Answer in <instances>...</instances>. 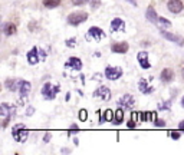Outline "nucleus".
Instances as JSON below:
<instances>
[{"mask_svg": "<svg viewBox=\"0 0 184 155\" xmlns=\"http://www.w3.org/2000/svg\"><path fill=\"white\" fill-rule=\"evenodd\" d=\"M14 114H16V108L14 106L7 105V104H2V106H0V115L3 116V124H2L3 128H6L7 125H9V122L14 118Z\"/></svg>", "mask_w": 184, "mask_h": 155, "instance_id": "f257e3e1", "label": "nucleus"}, {"mask_svg": "<svg viewBox=\"0 0 184 155\" xmlns=\"http://www.w3.org/2000/svg\"><path fill=\"white\" fill-rule=\"evenodd\" d=\"M59 85H51L49 82H46V83L42 86V95H43L45 99H48V101H52V99L56 98V95L59 94Z\"/></svg>", "mask_w": 184, "mask_h": 155, "instance_id": "f03ea898", "label": "nucleus"}, {"mask_svg": "<svg viewBox=\"0 0 184 155\" xmlns=\"http://www.w3.org/2000/svg\"><path fill=\"white\" fill-rule=\"evenodd\" d=\"M12 135H13L14 141L24 142L27 139V136H29V131H27V129H24V126L22 124H17L16 126L12 129Z\"/></svg>", "mask_w": 184, "mask_h": 155, "instance_id": "7ed1b4c3", "label": "nucleus"}, {"mask_svg": "<svg viewBox=\"0 0 184 155\" xmlns=\"http://www.w3.org/2000/svg\"><path fill=\"white\" fill-rule=\"evenodd\" d=\"M86 19H88V14H86L85 12H75V13L69 14L66 20H68V23L72 24V26H78V24L86 22Z\"/></svg>", "mask_w": 184, "mask_h": 155, "instance_id": "20e7f679", "label": "nucleus"}, {"mask_svg": "<svg viewBox=\"0 0 184 155\" xmlns=\"http://www.w3.org/2000/svg\"><path fill=\"white\" fill-rule=\"evenodd\" d=\"M85 37H86V40H92V39H94V40L99 42L102 37H105V33H104L102 29H99V27H96V26H92L88 30Z\"/></svg>", "mask_w": 184, "mask_h": 155, "instance_id": "39448f33", "label": "nucleus"}, {"mask_svg": "<svg viewBox=\"0 0 184 155\" xmlns=\"http://www.w3.org/2000/svg\"><path fill=\"white\" fill-rule=\"evenodd\" d=\"M122 76V69L121 67H114V66H106L105 67V78L109 81H116Z\"/></svg>", "mask_w": 184, "mask_h": 155, "instance_id": "423d86ee", "label": "nucleus"}, {"mask_svg": "<svg viewBox=\"0 0 184 155\" xmlns=\"http://www.w3.org/2000/svg\"><path fill=\"white\" fill-rule=\"evenodd\" d=\"M160 33L164 39H167V40L173 42V43L178 45V46H184V37L178 36V35H174V33H170V32L164 30V29H160Z\"/></svg>", "mask_w": 184, "mask_h": 155, "instance_id": "0eeeda50", "label": "nucleus"}, {"mask_svg": "<svg viewBox=\"0 0 184 155\" xmlns=\"http://www.w3.org/2000/svg\"><path fill=\"white\" fill-rule=\"evenodd\" d=\"M183 2L181 0H168L167 2V9H168V12H171V13H174V14H177V13H180L181 10H183Z\"/></svg>", "mask_w": 184, "mask_h": 155, "instance_id": "6e6552de", "label": "nucleus"}, {"mask_svg": "<svg viewBox=\"0 0 184 155\" xmlns=\"http://www.w3.org/2000/svg\"><path fill=\"white\" fill-rule=\"evenodd\" d=\"M94 96H95V98H101L104 102H106L111 99V91H109L106 86H99V88L94 92Z\"/></svg>", "mask_w": 184, "mask_h": 155, "instance_id": "1a4fd4ad", "label": "nucleus"}, {"mask_svg": "<svg viewBox=\"0 0 184 155\" xmlns=\"http://www.w3.org/2000/svg\"><path fill=\"white\" fill-rule=\"evenodd\" d=\"M27 62H29V65H38V62H39V59H41V55H39V49L36 46L35 47H32L30 51L27 52Z\"/></svg>", "mask_w": 184, "mask_h": 155, "instance_id": "9d476101", "label": "nucleus"}, {"mask_svg": "<svg viewBox=\"0 0 184 155\" xmlns=\"http://www.w3.org/2000/svg\"><path fill=\"white\" fill-rule=\"evenodd\" d=\"M111 30L112 32H125V22L119 17H115L111 22Z\"/></svg>", "mask_w": 184, "mask_h": 155, "instance_id": "9b49d317", "label": "nucleus"}, {"mask_svg": "<svg viewBox=\"0 0 184 155\" xmlns=\"http://www.w3.org/2000/svg\"><path fill=\"white\" fill-rule=\"evenodd\" d=\"M128 49H130V46H128L127 42H119V43L111 45V51H112L114 53H127Z\"/></svg>", "mask_w": 184, "mask_h": 155, "instance_id": "f8f14e48", "label": "nucleus"}, {"mask_svg": "<svg viewBox=\"0 0 184 155\" xmlns=\"http://www.w3.org/2000/svg\"><path fill=\"white\" fill-rule=\"evenodd\" d=\"M137 59H138V63L143 69H150L151 65L148 62V53L147 52H140V53L137 55Z\"/></svg>", "mask_w": 184, "mask_h": 155, "instance_id": "ddd939ff", "label": "nucleus"}, {"mask_svg": "<svg viewBox=\"0 0 184 155\" xmlns=\"http://www.w3.org/2000/svg\"><path fill=\"white\" fill-rule=\"evenodd\" d=\"M118 104L121 105V106H125V108H131V106H134V105H135V99H134L133 95L127 94V95H124L122 98L119 99Z\"/></svg>", "mask_w": 184, "mask_h": 155, "instance_id": "4468645a", "label": "nucleus"}, {"mask_svg": "<svg viewBox=\"0 0 184 155\" xmlns=\"http://www.w3.org/2000/svg\"><path fill=\"white\" fill-rule=\"evenodd\" d=\"M138 89H140L144 95H150L151 92L154 91V88L148 86V81H147L145 78H141L140 81H138Z\"/></svg>", "mask_w": 184, "mask_h": 155, "instance_id": "2eb2a0df", "label": "nucleus"}, {"mask_svg": "<svg viewBox=\"0 0 184 155\" xmlns=\"http://www.w3.org/2000/svg\"><path fill=\"white\" fill-rule=\"evenodd\" d=\"M65 67H72V69H75V71H81L82 62L78 57H69V61L65 63Z\"/></svg>", "mask_w": 184, "mask_h": 155, "instance_id": "dca6fc26", "label": "nucleus"}, {"mask_svg": "<svg viewBox=\"0 0 184 155\" xmlns=\"http://www.w3.org/2000/svg\"><path fill=\"white\" fill-rule=\"evenodd\" d=\"M115 118V112L112 109H106L104 112V115H101V119H99V124H104V122H114Z\"/></svg>", "mask_w": 184, "mask_h": 155, "instance_id": "f3484780", "label": "nucleus"}, {"mask_svg": "<svg viewBox=\"0 0 184 155\" xmlns=\"http://www.w3.org/2000/svg\"><path fill=\"white\" fill-rule=\"evenodd\" d=\"M145 17L147 19H148V20L151 22V23H158V19H160V17L157 16V13H155V10H154L153 7H148V9H147V12H145Z\"/></svg>", "mask_w": 184, "mask_h": 155, "instance_id": "a211bd4d", "label": "nucleus"}, {"mask_svg": "<svg viewBox=\"0 0 184 155\" xmlns=\"http://www.w3.org/2000/svg\"><path fill=\"white\" fill-rule=\"evenodd\" d=\"M161 79H163L164 82L173 81V79H174V72H173V69H168V67L163 69V71H161Z\"/></svg>", "mask_w": 184, "mask_h": 155, "instance_id": "6ab92c4d", "label": "nucleus"}, {"mask_svg": "<svg viewBox=\"0 0 184 155\" xmlns=\"http://www.w3.org/2000/svg\"><path fill=\"white\" fill-rule=\"evenodd\" d=\"M30 89H32V85L27 81H19V92L22 95H27Z\"/></svg>", "mask_w": 184, "mask_h": 155, "instance_id": "aec40b11", "label": "nucleus"}, {"mask_svg": "<svg viewBox=\"0 0 184 155\" xmlns=\"http://www.w3.org/2000/svg\"><path fill=\"white\" fill-rule=\"evenodd\" d=\"M16 26H14L13 23H4L3 24V32L4 35H7V36H12V35L16 33Z\"/></svg>", "mask_w": 184, "mask_h": 155, "instance_id": "412c9836", "label": "nucleus"}, {"mask_svg": "<svg viewBox=\"0 0 184 155\" xmlns=\"http://www.w3.org/2000/svg\"><path fill=\"white\" fill-rule=\"evenodd\" d=\"M4 86H6L9 91H16V89H19V82H16L14 79H7V81L4 82Z\"/></svg>", "mask_w": 184, "mask_h": 155, "instance_id": "4be33fe9", "label": "nucleus"}, {"mask_svg": "<svg viewBox=\"0 0 184 155\" xmlns=\"http://www.w3.org/2000/svg\"><path fill=\"white\" fill-rule=\"evenodd\" d=\"M124 122V111L121 108L116 109L115 111V118H114V124L115 125H119Z\"/></svg>", "mask_w": 184, "mask_h": 155, "instance_id": "5701e85b", "label": "nucleus"}, {"mask_svg": "<svg viewBox=\"0 0 184 155\" xmlns=\"http://www.w3.org/2000/svg\"><path fill=\"white\" fill-rule=\"evenodd\" d=\"M155 112H141V121L143 122H148L153 121V118H155Z\"/></svg>", "mask_w": 184, "mask_h": 155, "instance_id": "b1692460", "label": "nucleus"}, {"mask_svg": "<svg viewBox=\"0 0 184 155\" xmlns=\"http://www.w3.org/2000/svg\"><path fill=\"white\" fill-rule=\"evenodd\" d=\"M43 4L48 9H55V7H58L61 4V0H43Z\"/></svg>", "mask_w": 184, "mask_h": 155, "instance_id": "393cba45", "label": "nucleus"}, {"mask_svg": "<svg viewBox=\"0 0 184 155\" xmlns=\"http://www.w3.org/2000/svg\"><path fill=\"white\" fill-rule=\"evenodd\" d=\"M157 108L160 109V111H168V109L171 108V101H164V102H160V104L157 105Z\"/></svg>", "mask_w": 184, "mask_h": 155, "instance_id": "a878e982", "label": "nucleus"}, {"mask_svg": "<svg viewBox=\"0 0 184 155\" xmlns=\"http://www.w3.org/2000/svg\"><path fill=\"white\" fill-rule=\"evenodd\" d=\"M86 3L89 4L92 10H96L98 7H101V0H86Z\"/></svg>", "mask_w": 184, "mask_h": 155, "instance_id": "bb28decb", "label": "nucleus"}, {"mask_svg": "<svg viewBox=\"0 0 184 155\" xmlns=\"http://www.w3.org/2000/svg\"><path fill=\"white\" fill-rule=\"evenodd\" d=\"M78 118L81 119L82 122H85L86 119H88V112H86V109H81V111L78 112Z\"/></svg>", "mask_w": 184, "mask_h": 155, "instance_id": "cd10ccee", "label": "nucleus"}, {"mask_svg": "<svg viewBox=\"0 0 184 155\" xmlns=\"http://www.w3.org/2000/svg\"><path fill=\"white\" fill-rule=\"evenodd\" d=\"M168 136H170L171 139H174V141H178L180 139V132H177V131H168Z\"/></svg>", "mask_w": 184, "mask_h": 155, "instance_id": "c85d7f7f", "label": "nucleus"}, {"mask_svg": "<svg viewBox=\"0 0 184 155\" xmlns=\"http://www.w3.org/2000/svg\"><path fill=\"white\" fill-rule=\"evenodd\" d=\"M158 23H161L165 27H171V22L168 20V19H165V17H160V19H158Z\"/></svg>", "mask_w": 184, "mask_h": 155, "instance_id": "c756f323", "label": "nucleus"}, {"mask_svg": "<svg viewBox=\"0 0 184 155\" xmlns=\"http://www.w3.org/2000/svg\"><path fill=\"white\" fill-rule=\"evenodd\" d=\"M154 124H155V126H158V128H163L164 125H165V121L157 118V115H155V118H154Z\"/></svg>", "mask_w": 184, "mask_h": 155, "instance_id": "7c9ffc66", "label": "nucleus"}, {"mask_svg": "<svg viewBox=\"0 0 184 155\" xmlns=\"http://www.w3.org/2000/svg\"><path fill=\"white\" fill-rule=\"evenodd\" d=\"M75 132H79V126H78V125H75V124H72V126L68 129V135L71 136V135L75 134Z\"/></svg>", "mask_w": 184, "mask_h": 155, "instance_id": "2f4dec72", "label": "nucleus"}, {"mask_svg": "<svg viewBox=\"0 0 184 155\" xmlns=\"http://www.w3.org/2000/svg\"><path fill=\"white\" fill-rule=\"evenodd\" d=\"M75 42H76V39H75V37H72V39H68L65 43H66V46H68V47H73V46H75Z\"/></svg>", "mask_w": 184, "mask_h": 155, "instance_id": "473e14b6", "label": "nucleus"}, {"mask_svg": "<svg viewBox=\"0 0 184 155\" xmlns=\"http://www.w3.org/2000/svg\"><path fill=\"white\" fill-rule=\"evenodd\" d=\"M86 0H72V4L73 6H82V4H85Z\"/></svg>", "mask_w": 184, "mask_h": 155, "instance_id": "72a5a7b5", "label": "nucleus"}, {"mask_svg": "<svg viewBox=\"0 0 184 155\" xmlns=\"http://www.w3.org/2000/svg\"><path fill=\"white\" fill-rule=\"evenodd\" d=\"M127 126H128L130 129H134V128L137 126V122L134 121V119H131V121H128V122H127Z\"/></svg>", "mask_w": 184, "mask_h": 155, "instance_id": "f704fd0d", "label": "nucleus"}, {"mask_svg": "<svg viewBox=\"0 0 184 155\" xmlns=\"http://www.w3.org/2000/svg\"><path fill=\"white\" fill-rule=\"evenodd\" d=\"M33 112H35V108H33V106H29V108H27V111H26V115H27V116H32V115H33Z\"/></svg>", "mask_w": 184, "mask_h": 155, "instance_id": "c9c22d12", "label": "nucleus"}, {"mask_svg": "<svg viewBox=\"0 0 184 155\" xmlns=\"http://www.w3.org/2000/svg\"><path fill=\"white\" fill-rule=\"evenodd\" d=\"M43 141H45V142H49V141H51V134H49V132H48V134H45Z\"/></svg>", "mask_w": 184, "mask_h": 155, "instance_id": "e433bc0d", "label": "nucleus"}, {"mask_svg": "<svg viewBox=\"0 0 184 155\" xmlns=\"http://www.w3.org/2000/svg\"><path fill=\"white\" fill-rule=\"evenodd\" d=\"M61 152H62V154H71V149H68V148H62L61 149Z\"/></svg>", "mask_w": 184, "mask_h": 155, "instance_id": "4c0bfd02", "label": "nucleus"}, {"mask_svg": "<svg viewBox=\"0 0 184 155\" xmlns=\"http://www.w3.org/2000/svg\"><path fill=\"white\" fill-rule=\"evenodd\" d=\"M39 55H41V59H46V53L43 51H39Z\"/></svg>", "mask_w": 184, "mask_h": 155, "instance_id": "58836bf2", "label": "nucleus"}, {"mask_svg": "<svg viewBox=\"0 0 184 155\" xmlns=\"http://www.w3.org/2000/svg\"><path fill=\"white\" fill-rule=\"evenodd\" d=\"M178 129H180V131H184V121H181L180 124H178Z\"/></svg>", "mask_w": 184, "mask_h": 155, "instance_id": "ea45409f", "label": "nucleus"}, {"mask_svg": "<svg viewBox=\"0 0 184 155\" xmlns=\"http://www.w3.org/2000/svg\"><path fill=\"white\" fill-rule=\"evenodd\" d=\"M127 2H130L131 4H134V6H137V2H135V0H127Z\"/></svg>", "mask_w": 184, "mask_h": 155, "instance_id": "a19ab883", "label": "nucleus"}, {"mask_svg": "<svg viewBox=\"0 0 184 155\" xmlns=\"http://www.w3.org/2000/svg\"><path fill=\"white\" fill-rule=\"evenodd\" d=\"M181 106H183V108H184V96H183V98H181Z\"/></svg>", "mask_w": 184, "mask_h": 155, "instance_id": "79ce46f5", "label": "nucleus"}, {"mask_svg": "<svg viewBox=\"0 0 184 155\" xmlns=\"http://www.w3.org/2000/svg\"><path fill=\"white\" fill-rule=\"evenodd\" d=\"M181 75H183V78H184V67H183V71H181Z\"/></svg>", "mask_w": 184, "mask_h": 155, "instance_id": "37998d69", "label": "nucleus"}]
</instances>
